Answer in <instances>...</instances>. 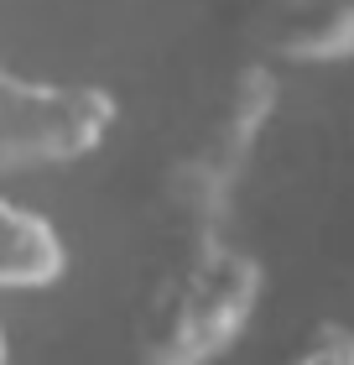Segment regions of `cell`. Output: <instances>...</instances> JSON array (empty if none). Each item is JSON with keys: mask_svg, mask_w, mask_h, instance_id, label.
<instances>
[{"mask_svg": "<svg viewBox=\"0 0 354 365\" xmlns=\"http://www.w3.org/2000/svg\"><path fill=\"white\" fill-rule=\"evenodd\" d=\"M266 272L240 245L219 240L214 230H193L188 245L151 272L136 297V339L141 365H214L240 344L261 308Z\"/></svg>", "mask_w": 354, "mask_h": 365, "instance_id": "obj_1", "label": "cell"}, {"mask_svg": "<svg viewBox=\"0 0 354 365\" xmlns=\"http://www.w3.org/2000/svg\"><path fill=\"white\" fill-rule=\"evenodd\" d=\"M120 105L105 84L26 78L0 63V178L73 168L110 141Z\"/></svg>", "mask_w": 354, "mask_h": 365, "instance_id": "obj_2", "label": "cell"}, {"mask_svg": "<svg viewBox=\"0 0 354 365\" xmlns=\"http://www.w3.org/2000/svg\"><path fill=\"white\" fill-rule=\"evenodd\" d=\"M68 272V240L42 209L0 193V292H47Z\"/></svg>", "mask_w": 354, "mask_h": 365, "instance_id": "obj_3", "label": "cell"}, {"mask_svg": "<svg viewBox=\"0 0 354 365\" xmlns=\"http://www.w3.org/2000/svg\"><path fill=\"white\" fill-rule=\"evenodd\" d=\"M271 53L297 63H333L354 53V0H281Z\"/></svg>", "mask_w": 354, "mask_h": 365, "instance_id": "obj_4", "label": "cell"}, {"mask_svg": "<svg viewBox=\"0 0 354 365\" xmlns=\"http://www.w3.org/2000/svg\"><path fill=\"white\" fill-rule=\"evenodd\" d=\"M281 365H354V329L339 319H318L302 329V339L286 350Z\"/></svg>", "mask_w": 354, "mask_h": 365, "instance_id": "obj_5", "label": "cell"}, {"mask_svg": "<svg viewBox=\"0 0 354 365\" xmlns=\"http://www.w3.org/2000/svg\"><path fill=\"white\" fill-rule=\"evenodd\" d=\"M0 365H11V344H6V329H0Z\"/></svg>", "mask_w": 354, "mask_h": 365, "instance_id": "obj_6", "label": "cell"}]
</instances>
